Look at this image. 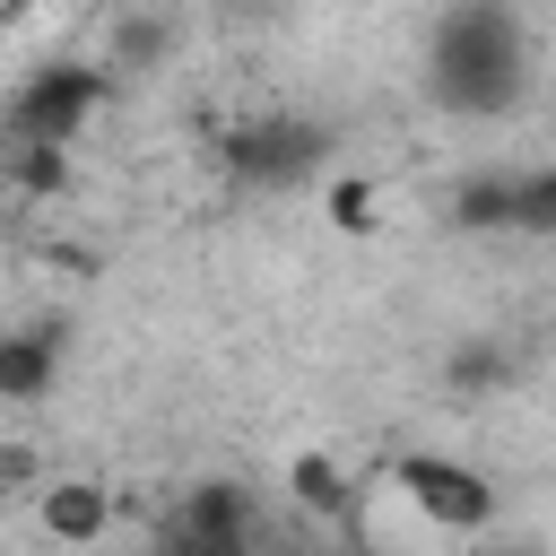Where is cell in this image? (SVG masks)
Instances as JSON below:
<instances>
[{
    "label": "cell",
    "instance_id": "cell-6",
    "mask_svg": "<svg viewBox=\"0 0 556 556\" xmlns=\"http://www.w3.org/2000/svg\"><path fill=\"white\" fill-rule=\"evenodd\" d=\"M35 521H43V539H61V547H96V539L113 530V495H104L96 478H52V486L35 495Z\"/></svg>",
    "mask_w": 556,
    "mask_h": 556
},
{
    "label": "cell",
    "instance_id": "cell-5",
    "mask_svg": "<svg viewBox=\"0 0 556 556\" xmlns=\"http://www.w3.org/2000/svg\"><path fill=\"white\" fill-rule=\"evenodd\" d=\"M321 148H330V139H321L313 122L278 113V122H243V130L226 139V165H235L243 182H295V174H304Z\"/></svg>",
    "mask_w": 556,
    "mask_h": 556
},
{
    "label": "cell",
    "instance_id": "cell-2",
    "mask_svg": "<svg viewBox=\"0 0 556 556\" xmlns=\"http://www.w3.org/2000/svg\"><path fill=\"white\" fill-rule=\"evenodd\" d=\"M104 104V61H52L9 87V148H70Z\"/></svg>",
    "mask_w": 556,
    "mask_h": 556
},
{
    "label": "cell",
    "instance_id": "cell-1",
    "mask_svg": "<svg viewBox=\"0 0 556 556\" xmlns=\"http://www.w3.org/2000/svg\"><path fill=\"white\" fill-rule=\"evenodd\" d=\"M521 26H513V9L504 0H460V9H443V26H434V43H426V96L443 104V113H469V122H486V113H504L513 96H521Z\"/></svg>",
    "mask_w": 556,
    "mask_h": 556
},
{
    "label": "cell",
    "instance_id": "cell-3",
    "mask_svg": "<svg viewBox=\"0 0 556 556\" xmlns=\"http://www.w3.org/2000/svg\"><path fill=\"white\" fill-rule=\"evenodd\" d=\"M391 495H400L426 530H443V539H478V530L495 521L486 469H469V460H452V452H400V460H391Z\"/></svg>",
    "mask_w": 556,
    "mask_h": 556
},
{
    "label": "cell",
    "instance_id": "cell-14",
    "mask_svg": "<svg viewBox=\"0 0 556 556\" xmlns=\"http://www.w3.org/2000/svg\"><path fill=\"white\" fill-rule=\"evenodd\" d=\"M0 486H17V495L35 486V443H17V434L0 443ZM35 495H43V486H35Z\"/></svg>",
    "mask_w": 556,
    "mask_h": 556
},
{
    "label": "cell",
    "instance_id": "cell-4",
    "mask_svg": "<svg viewBox=\"0 0 556 556\" xmlns=\"http://www.w3.org/2000/svg\"><path fill=\"white\" fill-rule=\"evenodd\" d=\"M156 556H269L261 547V521H252V495L235 478H200L165 530H156Z\"/></svg>",
    "mask_w": 556,
    "mask_h": 556
},
{
    "label": "cell",
    "instance_id": "cell-8",
    "mask_svg": "<svg viewBox=\"0 0 556 556\" xmlns=\"http://www.w3.org/2000/svg\"><path fill=\"white\" fill-rule=\"evenodd\" d=\"M287 495H295V513H313V521H348V504H356V486H348V469H339L330 452H295V460H287Z\"/></svg>",
    "mask_w": 556,
    "mask_h": 556
},
{
    "label": "cell",
    "instance_id": "cell-10",
    "mask_svg": "<svg viewBox=\"0 0 556 556\" xmlns=\"http://www.w3.org/2000/svg\"><path fill=\"white\" fill-rule=\"evenodd\" d=\"M321 208H330L339 235H374V226H382V191H374L365 174H339V182L321 191Z\"/></svg>",
    "mask_w": 556,
    "mask_h": 556
},
{
    "label": "cell",
    "instance_id": "cell-15",
    "mask_svg": "<svg viewBox=\"0 0 556 556\" xmlns=\"http://www.w3.org/2000/svg\"><path fill=\"white\" fill-rule=\"evenodd\" d=\"M486 556H539V547H486Z\"/></svg>",
    "mask_w": 556,
    "mask_h": 556
},
{
    "label": "cell",
    "instance_id": "cell-11",
    "mask_svg": "<svg viewBox=\"0 0 556 556\" xmlns=\"http://www.w3.org/2000/svg\"><path fill=\"white\" fill-rule=\"evenodd\" d=\"M513 235H556V165L513 174Z\"/></svg>",
    "mask_w": 556,
    "mask_h": 556
},
{
    "label": "cell",
    "instance_id": "cell-9",
    "mask_svg": "<svg viewBox=\"0 0 556 556\" xmlns=\"http://www.w3.org/2000/svg\"><path fill=\"white\" fill-rule=\"evenodd\" d=\"M452 226L469 235H513V174H469L452 191Z\"/></svg>",
    "mask_w": 556,
    "mask_h": 556
},
{
    "label": "cell",
    "instance_id": "cell-16",
    "mask_svg": "<svg viewBox=\"0 0 556 556\" xmlns=\"http://www.w3.org/2000/svg\"><path fill=\"white\" fill-rule=\"evenodd\" d=\"M278 556H330V547H278Z\"/></svg>",
    "mask_w": 556,
    "mask_h": 556
},
{
    "label": "cell",
    "instance_id": "cell-7",
    "mask_svg": "<svg viewBox=\"0 0 556 556\" xmlns=\"http://www.w3.org/2000/svg\"><path fill=\"white\" fill-rule=\"evenodd\" d=\"M52 365H61V330H17V339L0 348V400H9V408L43 400V391H52Z\"/></svg>",
    "mask_w": 556,
    "mask_h": 556
},
{
    "label": "cell",
    "instance_id": "cell-12",
    "mask_svg": "<svg viewBox=\"0 0 556 556\" xmlns=\"http://www.w3.org/2000/svg\"><path fill=\"white\" fill-rule=\"evenodd\" d=\"M504 374H513V356H504L495 339H469V348H460V356L443 365V382H452V391H495Z\"/></svg>",
    "mask_w": 556,
    "mask_h": 556
},
{
    "label": "cell",
    "instance_id": "cell-13",
    "mask_svg": "<svg viewBox=\"0 0 556 556\" xmlns=\"http://www.w3.org/2000/svg\"><path fill=\"white\" fill-rule=\"evenodd\" d=\"M17 191H70V148H9Z\"/></svg>",
    "mask_w": 556,
    "mask_h": 556
}]
</instances>
